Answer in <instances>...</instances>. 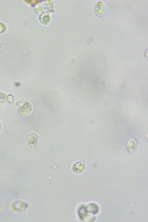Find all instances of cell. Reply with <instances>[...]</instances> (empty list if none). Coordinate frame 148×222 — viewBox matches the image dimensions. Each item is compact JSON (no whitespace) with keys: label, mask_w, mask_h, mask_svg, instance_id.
<instances>
[{"label":"cell","mask_w":148,"mask_h":222,"mask_svg":"<svg viewBox=\"0 0 148 222\" xmlns=\"http://www.w3.org/2000/svg\"><path fill=\"white\" fill-rule=\"evenodd\" d=\"M84 207L86 212L93 214H96L99 210L98 206L94 203H89Z\"/></svg>","instance_id":"6"},{"label":"cell","mask_w":148,"mask_h":222,"mask_svg":"<svg viewBox=\"0 0 148 222\" xmlns=\"http://www.w3.org/2000/svg\"><path fill=\"white\" fill-rule=\"evenodd\" d=\"M7 100L6 95L3 92L0 91V103L5 102Z\"/></svg>","instance_id":"9"},{"label":"cell","mask_w":148,"mask_h":222,"mask_svg":"<svg viewBox=\"0 0 148 222\" xmlns=\"http://www.w3.org/2000/svg\"><path fill=\"white\" fill-rule=\"evenodd\" d=\"M32 110V108L31 105L29 103H26L19 108L18 112L21 115L26 116L30 113Z\"/></svg>","instance_id":"5"},{"label":"cell","mask_w":148,"mask_h":222,"mask_svg":"<svg viewBox=\"0 0 148 222\" xmlns=\"http://www.w3.org/2000/svg\"><path fill=\"white\" fill-rule=\"evenodd\" d=\"M38 138L37 135L34 132H30L27 135L26 141L27 144L31 147L34 148L37 143Z\"/></svg>","instance_id":"3"},{"label":"cell","mask_w":148,"mask_h":222,"mask_svg":"<svg viewBox=\"0 0 148 222\" xmlns=\"http://www.w3.org/2000/svg\"><path fill=\"white\" fill-rule=\"evenodd\" d=\"M105 7L103 3L100 1L97 2L95 5L94 10L98 16L103 15L105 12Z\"/></svg>","instance_id":"4"},{"label":"cell","mask_w":148,"mask_h":222,"mask_svg":"<svg viewBox=\"0 0 148 222\" xmlns=\"http://www.w3.org/2000/svg\"><path fill=\"white\" fill-rule=\"evenodd\" d=\"M8 102L10 103H12L14 101V98L12 96L9 95L8 96Z\"/></svg>","instance_id":"10"},{"label":"cell","mask_w":148,"mask_h":222,"mask_svg":"<svg viewBox=\"0 0 148 222\" xmlns=\"http://www.w3.org/2000/svg\"><path fill=\"white\" fill-rule=\"evenodd\" d=\"M1 125L0 121V131H1Z\"/></svg>","instance_id":"11"},{"label":"cell","mask_w":148,"mask_h":222,"mask_svg":"<svg viewBox=\"0 0 148 222\" xmlns=\"http://www.w3.org/2000/svg\"><path fill=\"white\" fill-rule=\"evenodd\" d=\"M79 213V217L84 221L93 222L95 221V216L93 214L86 212L85 209L84 207H82L80 208Z\"/></svg>","instance_id":"2"},{"label":"cell","mask_w":148,"mask_h":222,"mask_svg":"<svg viewBox=\"0 0 148 222\" xmlns=\"http://www.w3.org/2000/svg\"><path fill=\"white\" fill-rule=\"evenodd\" d=\"M73 170L77 173L82 172L85 169V165L84 163L79 162L75 163L73 166Z\"/></svg>","instance_id":"7"},{"label":"cell","mask_w":148,"mask_h":222,"mask_svg":"<svg viewBox=\"0 0 148 222\" xmlns=\"http://www.w3.org/2000/svg\"><path fill=\"white\" fill-rule=\"evenodd\" d=\"M137 145V142L134 138H131L128 142L127 147L131 152H132L136 148Z\"/></svg>","instance_id":"8"},{"label":"cell","mask_w":148,"mask_h":222,"mask_svg":"<svg viewBox=\"0 0 148 222\" xmlns=\"http://www.w3.org/2000/svg\"><path fill=\"white\" fill-rule=\"evenodd\" d=\"M27 207V204L21 201H13L9 205L10 210L15 212H21L24 211Z\"/></svg>","instance_id":"1"}]
</instances>
